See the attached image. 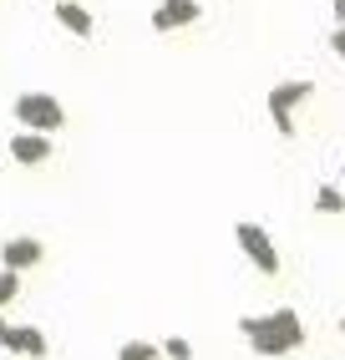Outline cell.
Masks as SVG:
<instances>
[{
	"instance_id": "obj_12",
	"label": "cell",
	"mask_w": 345,
	"mask_h": 360,
	"mask_svg": "<svg viewBox=\"0 0 345 360\" xmlns=\"http://www.w3.org/2000/svg\"><path fill=\"white\" fill-rule=\"evenodd\" d=\"M15 295H20V269H6V264H0V309H6Z\"/></svg>"
},
{
	"instance_id": "obj_1",
	"label": "cell",
	"mask_w": 345,
	"mask_h": 360,
	"mask_svg": "<svg viewBox=\"0 0 345 360\" xmlns=\"http://www.w3.org/2000/svg\"><path fill=\"white\" fill-rule=\"evenodd\" d=\"M239 335H244V340L254 345V355H264V360H280V355H289V350L305 345V325H300V315H294L289 304L269 309V315H244V320H239Z\"/></svg>"
},
{
	"instance_id": "obj_6",
	"label": "cell",
	"mask_w": 345,
	"mask_h": 360,
	"mask_svg": "<svg viewBox=\"0 0 345 360\" xmlns=\"http://www.w3.org/2000/svg\"><path fill=\"white\" fill-rule=\"evenodd\" d=\"M203 20V6L199 0H158V11H153V26L158 36H168V31H178V26H199Z\"/></svg>"
},
{
	"instance_id": "obj_10",
	"label": "cell",
	"mask_w": 345,
	"mask_h": 360,
	"mask_svg": "<svg viewBox=\"0 0 345 360\" xmlns=\"http://www.w3.org/2000/svg\"><path fill=\"white\" fill-rule=\"evenodd\" d=\"M117 360H163V345H147V340H127L117 350Z\"/></svg>"
},
{
	"instance_id": "obj_11",
	"label": "cell",
	"mask_w": 345,
	"mask_h": 360,
	"mask_svg": "<svg viewBox=\"0 0 345 360\" xmlns=\"http://www.w3.org/2000/svg\"><path fill=\"white\" fill-rule=\"evenodd\" d=\"M345 208V193H340V188H320V193H315V213H330V219H335V213Z\"/></svg>"
},
{
	"instance_id": "obj_8",
	"label": "cell",
	"mask_w": 345,
	"mask_h": 360,
	"mask_svg": "<svg viewBox=\"0 0 345 360\" xmlns=\"http://www.w3.org/2000/svg\"><path fill=\"white\" fill-rule=\"evenodd\" d=\"M0 264H6V269H20V274L41 269V264H46V244H41V238H26V233L6 238V244H0Z\"/></svg>"
},
{
	"instance_id": "obj_7",
	"label": "cell",
	"mask_w": 345,
	"mask_h": 360,
	"mask_svg": "<svg viewBox=\"0 0 345 360\" xmlns=\"http://www.w3.org/2000/svg\"><path fill=\"white\" fill-rule=\"evenodd\" d=\"M6 153H11V162H20V167H41L46 158H51V132H31V127H20V132L6 142Z\"/></svg>"
},
{
	"instance_id": "obj_2",
	"label": "cell",
	"mask_w": 345,
	"mask_h": 360,
	"mask_svg": "<svg viewBox=\"0 0 345 360\" xmlns=\"http://www.w3.org/2000/svg\"><path fill=\"white\" fill-rule=\"evenodd\" d=\"M11 117H15V127H31V132L66 127V107L51 97V91H20V97L11 102Z\"/></svg>"
},
{
	"instance_id": "obj_5",
	"label": "cell",
	"mask_w": 345,
	"mask_h": 360,
	"mask_svg": "<svg viewBox=\"0 0 345 360\" xmlns=\"http://www.w3.org/2000/svg\"><path fill=\"white\" fill-rule=\"evenodd\" d=\"M0 350L20 355V360H46V335L36 325H11L6 315H0Z\"/></svg>"
},
{
	"instance_id": "obj_4",
	"label": "cell",
	"mask_w": 345,
	"mask_h": 360,
	"mask_svg": "<svg viewBox=\"0 0 345 360\" xmlns=\"http://www.w3.org/2000/svg\"><path fill=\"white\" fill-rule=\"evenodd\" d=\"M315 97V82H280L275 91H269V122H275V132L280 137H294V107L300 102H310Z\"/></svg>"
},
{
	"instance_id": "obj_3",
	"label": "cell",
	"mask_w": 345,
	"mask_h": 360,
	"mask_svg": "<svg viewBox=\"0 0 345 360\" xmlns=\"http://www.w3.org/2000/svg\"><path fill=\"white\" fill-rule=\"evenodd\" d=\"M234 238H239L244 259H249L264 279H275V274H280V249H275V238H269L264 224H249V219H244V224H234Z\"/></svg>"
},
{
	"instance_id": "obj_9",
	"label": "cell",
	"mask_w": 345,
	"mask_h": 360,
	"mask_svg": "<svg viewBox=\"0 0 345 360\" xmlns=\"http://www.w3.org/2000/svg\"><path fill=\"white\" fill-rule=\"evenodd\" d=\"M56 26L66 36H77V41H92L96 36V20H92V11L82 6V0H56Z\"/></svg>"
},
{
	"instance_id": "obj_13",
	"label": "cell",
	"mask_w": 345,
	"mask_h": 360,
	"mask_svg": "<svg viewBox=\"0 0 345 360\" xmlns=\"http://www.w3.org/2000/svg\"><path fill=\"white\" fill-rule=\"evenodd\" d=\"M163 355H168V360H193V345L183 340V335H168V340H163Z\"/></svg>"
},
{
	"instance_id": "obj_16",
	"label": "cell",
	"mask_w": 345,
	"mask_h": 360,
	"mask_svg": "<svg viewBox=\"0 0 345 360\" xmlns=\"http://www.w3.org/2000/svg\"><path fill=\"white\" fill-rule=\"evenodd\" d=\"M340 335H345V315H340Z\"/></svg>"
},
{
	"instance_id": "obj_15",
	"label": "cell",
	"mask_w": 345,
	"mask_h": 360,
	"mask_svg": "<svg viewBox=\"0 0 345 360\" xmlns=\"http://www.w3.org/2000/svg\"><path fill=\"white\" fill-rule=\"evenodd\" d=\"M340 188H345V167H340Z\"/></svg>"
},
{
	"instance_id": "obj_14",
	"label": "cell",
	"mask_w": 345,
	"mask_h": 360,
	"mask_svg": "<svg viewBox=\"0 0 345 360\" xmlns=\"http://www.w3.org/2000/svg\"><path fill=\"white\" fill-rule=\"evenodd\" d=\"M330 51L345 61V20H335V26H330Z\"/></svg>"
}]
</instances>
